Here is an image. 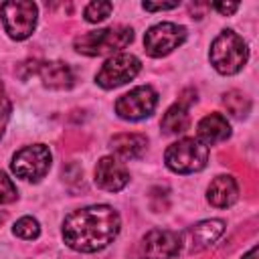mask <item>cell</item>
<instances>
[{
    "label": "cell",
    "mask_w": 259,
    "mask_h": 259,
    "mask_svg": "<svg viewBox=\"0 0 259 259\" xmlns=\"http://www.w3.org/2000/svg\"><path fill=\"white\" fill-rule=\"evenodd\" d=\"M186 40V28L174 22H160L148 28L144 47L150 57H166Z\"/></svg>",
    "instance_id": "obj_9"
},
{
    "label": "cell",
    "mask_w": 259,
    "mask_h": 259,
    "mask_svg": "<svg viewBox=\"0 0 259 259\" xmlns=\"http://www.w3.org/2000/svg\"><path fill=\"white\" fill-rule=\"evenodd\" d=\"M208 59H210V65L221 75H235L245 67L249 59V49L243 36L227 28V30H221L212 40Z\"/></svg>",
    "instance_id": "obj_3"
},
{
    "label": "cell",
    "mask_w": 259,
    "mask_h": 259,
    "mask_svg": "<svg viewBox=\"0 0 259 259\" xmlns=\"http://www.w3.org/2000/svg\"><path fill=\"white\" fill-rule=\"evenodd\" d=\"M12 172L28 182H38L51 168V150L45 144H32L20 148L12 156Z\"/></svg>",
    "instance_id": "obj_6"
},
{
    "label": "cell",
    "mask_w": 259,
    "mask_h": 259,
    "mask_svg": "<svg viewBox=\"0 0 259 259\" xmlns=\"http://www.w3.org/2000/svg\"><path fill=\"white\" fill-rule=\"evenodd\" d=\"M198 140L206 146H212V144H219V142H225L229 136H231V125L227 121V117L223 113H208L204 115L198 125Z\"/></svg>",
    "instance_id": "obj_16"
},
{
    "label": "cell",
    "mask_w": 259,
    "mask_h": 259,
    "mask_svg": "<svg viewBox=\"0 0 259 259\" xmlns=\"http://www.w3.org/2000/svg\"><path fill=\"white\" fill-rule=\"evenodd\" d=\"M158 105V93L150 85H140L134 87L132 91L123 93L115 101V113L121 119L127 121H138L144 117H150Z\"/></svg>",
    "instance_id": "obj_8"
},
{
    "label": "cell",
    "mask_w": 259,
    "mask_h": 259,
    "mask_svg": "<svg viewBox=\"0 0 259 259\" xmlns=\"http://www.w3.org/2000/svg\"><path fill=\"white\" fill-rule=\"evenodd\" d=\"M180 235L168 229H152L140 241L142 259H172L180 253Z\"/></svg>",
    "instance_id": "obj_10"
},
{
    "label": "cell",
    "mask_w": 259,
    "mask_h": 259,
    "mask_svg": "<svg viewBox=\"0 0 259 259\" xmlns=\"http://www.w3.org/2000/svg\"><path fill=\"white\" fill-rule=\"evenodd\" d=\"M119 227L121 221L113 206L91 204L67 214L63 221V241L79 253H95L117 237Z\"/></svg>",
    "instance_id": "obj_1"
},
{
    "label": "cell",
    "mask_w": 259,
    "mask_h": 259,
    "mask_svg": "<svg viewBox=\"0 0 259 259\" xmlns=\"http://www.w3.org/2000/svg\"><path fill=\"white\" fill-rule=\"evenodd\" d=\"M223 105H225V109H227L233 117H239V119L247 117L249 111H251V101H249V97H247L243 91H237V89H231V91H227V93L223 95Z\"/></svg>",
    "instance_id": "obj_18"
},
{
    "label": "cell",
    "mask_w": 259,
    "mask_h": 259,
    "mask_svg": "<svg viewBox=\"0 0 259 259\" xmlns=\"http://www.w3.org/2000/svg\"><path fill=\"white\" fill-rule=\"evenodd\" d=\"M130 182V172L123 162L113 156H105L95 166V184L107 192H117Z\"/></svg>",
    "instance_id": "obj_12"
},
{
    "label": "cell",
    "mask_w": 259,
    "mask_h": 259,
    "mask_svg": "<svg viewBox=\"0 0 259 259\" xmlns=\"http://www.w3.org/2000/svg\"><path fill=\"white\" fill-rule=\"evenodd\" d=\"M16 186L14 182L8 178L6 172L0 170V204H8V202H14L16 200Z\"/></svg>",
    "instance_id": "obj_21"
},
{
    "label": "cell",
    "mask_w": 259,
    "mask_h": 259,
    "mask_svg": "<svg viewBox=\"0 0 259 259\" xmlns=\"http://www.w3.org/2000/svg\"><path fill=\"white\" fill-rule=\"evenodd\" d=\"M257 253H259V249H257V245H255V247L249 249V253H247L243 259H257Z\"/></svg>",
    "instance_id": "obj_25"
},
{
    "label": "cell",
    "mask_w": 259,
    "mask_h": 259,
    "mask_svg": "<svg viewBox=\"0 0 259 259\" xmlns=\"http://www.w3.org/2000/svg\"><path fill=\"white\" fill-rule=\"evenodd\" d=\"M132 40H134V30L130 26L117 24V26H109V28L83 32L73 40V47L81 55L103 57V55H117Z\"/></svg>",
    "instance_id": "obj_2"
},
{
    "label": "cell",
    "mask_w": 259,
    "mask_h": 259,
    "mask_svg": "<svg viewBox=\"0 0 259 259\" xmlns=\"http://www.w3.org/2000/svg\"><path fill=\"white\" fill-rule=\"evenodd\" d=\"M212 8L227 16V14H233V12L239 8V2H214Z\"/></svg>",
    "instance_id": "obj_24"
},
{
    "label": "cell",
    "mask_w": 259,
    "mask_h": 259,
    "mask_svg": "<svg viewBox=\"0 0 259 259\" xmlns=\"http://www.w3.org/2000/svg\"><path fill=\"white\" fill-rule=\"evenodd\" d=\"M36 73L42 81L45 87H51V89H71L73 83H75V75H73V69L63 63V61H47V63H40L36 67Z\"/></svg>",
    "instance_id": "obj_13"
},
{
    "label": "cell",
    "mask_w": 259,
    "mask_h": 259,
    "mask_svg": "<svg viewBox=\"0 0 259 259\" xmlns=\"http://www.w3.org/2000/svg\"><path fill=\"white\" fill-rule=\"evenodd\" d=\"M176 6H178V2H142V8L144 10H150V12H156V10H172Z\"/></svg>",
    "instance_id": "obj_23"
},
{
    "label": "cell",
    "mask_w": 259,
    "mask_h": 259,
    "mask_svg": "<svg viewBox=\"0 0 259 259\" xmlns=\"http://www.w3.org/2000/svg\"><path fill=\"white\" fill-rule=\"evenodd\" d=\"M111 10H113L111 2H89L83 10V16L87 22H101L111 14Z\"/></svg>",
    "instance_id": "obj_20"
},
{
    "label": "cell",
    "mask_w": 259,
    "mask_h": 259,
    "mask_svg": "<svg viewBox=\"0 0 259 259\" xmlns=\"http://www.w3.org/2000/svg\"><path fill=\"white\" fill-rule=\"evenodd\" d=\"M12 233H14L16 237H20V239L32 241V239H36V237L40 235V225H38V221L32 219V217H22V219H18V221L14 223Z\"/></svg>",
    "instance_id": "obj_19"
},
{
    "label": "cell",
    "mask_w": 259,
    "mask_h": 259,
    "mask_svg": "<svg viewBox=\"0 0 259 259\" xmlns=\"http://www.w3.org/2000/svg\"><path fill=\"white\" fill-rule=\"evenodd\" d=\"M140 69H142V63L136 55L117 53L101 65L99 73L95 75V81L103 89H115V87L132 81L140 73Z\"/></svg>",
    "instance_id": "obj_7"
},
{
    "label": "cell",
    "mask_w": 259,
    "mask_h": 259,
    "mask_svg": "<svg viewBox=\"0 0 259 259\" xmlns=\"http://www.w3.org/2000/svg\"><path fill=\"white\" fill-rule=\"evenodd\" d=\"M109 148L111 152L121 158V160H136L142 158L146 148H148V138L144 134H115L109 140Z\"/></svg>",
    "instance_id": "obj_14"
},
{
    "label": "cell",
    "mask_w": 259,
    "mask_h": 259,
    "mask_svg": "<svg viewBox=\"0 0 259 259\" xmlns=\"http://www.w3.org/2000/svg\"><path fill=\"white\" fill-rule=\"evenodd\" d=\"M36 16H38L36 4L28 0H8L0 6V18L4 30L14 40H24L34 32Z\"/></svg>",
    "instance_id": "obj_5"
},
{
    "label": "cell",
    "mask_w": 259,
    "mask_h": 259,
    "mask_svg": "<svg viewBox=\"0 0 259 259\" xmlns=\"http://www.w3.org/2000/svg\"><path fill=\"white\" fill-rule=\"evenodd\" d=\"M10 111H12V103H10V97L0 81V138L4 136V130L8 125V119H10Z\"/></svg>",
    "instance_id": "obj_22"
},
{
    "label": "cell",
    "mask_w": 259,
    "mask_h": 259,
    "mask_svg": "<svg viewBox=\"0 0 259 259\" xmlns=\"http://www.w3.org/2000/svg\"><path fill=\"white\" fill-rule=\"evenodd\" d=\"M164 162L176 174L198 172L208 162V146L198 138H182L166 148Z\"/></svg>",
    "instance_id": "obj_4"
},
{
    "label": "cell",
    "mask_w": 259,
    "mask_h": 259,
    "mask_svg": "<svg viewBox=\"0 0 259 259\" xmlns=\"http://www.w3.org/2000/svg\"><path fill=\"white\" fill-rule=\"evenodd\" d=\"M162 130L166 134H182L188 125H190V115H188V103L184 99H180L178 103L170 105L166 109V113L162 115L160 121Z\"/></svg>",
    "instance_id": "obj_17"
},
{
    "label": "cell",
    "mask_w": 259,
    "mask_h": 259,
    "mask_svg": "<svg viewBox=\"0 0 259 259\" xmlns=\"http://www.w3.org/2000/svg\"><path fill=\"white\" fill-rule=\"evenodd\" d=\"M239 198V186L233 176L221 174L206 188V200L217 208H227Z\"/></svg>",
    "instance_id": "obj_15"
},
{
    "label": "cell",
    "mask_w": 259,
    "mask_h": 259,
    "mask_svg": "<svg viewBox=\"0 0 259 259\" xmlns=\"http://www.w3.org/2000/svg\"><path fill=\"white\" fill-rule=\"evenodd\" d=\"M223 233H225V221H221V219L200 221L194 227H190L184 233V237H180V245H184L188 253L202 251V249L210 247L212 243H217Z\"/></svg>",
    "instance_id": "obj_11"
},
{
    "label": "cell",
    "mask_w": 259,
    "mask_h": 259,
    "mask_svg": "<svg viewBox=\"0 0 259 259\" xmlns=\"http://www.w3.org/2000/svg\"><path fill=\"white\" fill-rule=\"evenodd\" d=\"M2 223H4V214L0 212V225H2Z\"/></svg>",
    "instance_id": "obj_26"
}]
</instances>
